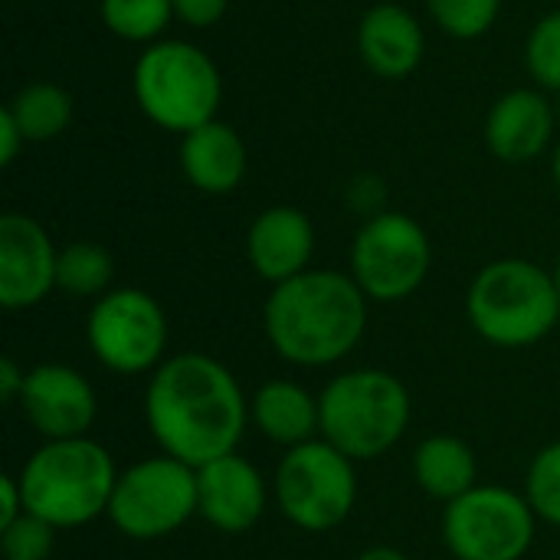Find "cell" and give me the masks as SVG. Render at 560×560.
Segmentation results:
<instances>
[{
    "label": "cell",
    "mask_w": 560,
    "mask_h": 560,
    "mask_svg": "<svg viewBox=\"0 0 560 560\" xmlns=\"http://www.w3.org/2000/svg\"><path fill=\"white\" fill-rule=\"evenodd\" d=\"M26 384V368H20L13 358H0V400L3 407H16Z\"/></svg>",
    "instance_id": "cell-30"
},
{
    "label": "cell",
    "mask_w": 560,
    "mask_h": 560,
    "mask_svg": "<svg viewBox=\"0 0 560 560\" xmlns=\"http://www.w3.org/2000/svg\"><path fill=\"white\" fill-rule=\"evenodd\" d=\"M551 279H555V289H558V295H560V256H558V262L551 266Z\"/></svg>",
    "instance_id": "cell-35"
},
{
    "label": "cell",
    "mask_w": 560,
    "mask_h": 560,
    "mask_svg": "<svg viewBox=\"0 0 560 560\" xmlns=\"http://www.w3.org/2000/svg\"><path fill=\"white\" fill-rule=\"evenodd\" d=\"M538 515L522 489L479 482L443 505L440 532L453 560H525L538 538Z\"/></svg>",
    "instance_id": "cell-9"
},
{
    "label": "cell",
    "mask_w": 560,
    "mask_h": 560,
    "mask_svg": "<svg viewBox=\"0 0 560 560\" xmlns=\"http://www.w3.org/2000/svg\"><path fill=\"white\" fill-rule=\"evenodd\" d=\"M23 144H26V138H23V131L16 128L13 115H10L7 108H0V164L10 167V164L16 161V154H20Z\"/></svg>",
    "instance_id": "cell-31"
},
{
    "label": "cell",
    "mask_w": 560,
    "mask_h": 560,
    "mask_svg": "<svg viewBox=\"0 0 560 560\" xmlns=\"http://www.w3.org/2000/svg\"><path fill=\"white\" fill-rule=\"evenodd\" d=\"M98 16L108 33L125 43H158L174 16V0H98Z\"/></svg>",
    "instance_id": "cell-23"
},
{
    "label": "cell",
    "mask_w": 560,
    "mask_h": 560,
    "mask_svg": "<svg viewBox=\"0 0 560 560\" xmlns=\"http://www.w3.org/2000/svg\"><path fill=\"white\" fill-rule=\"evenodd\" d=\"M23 512H26V505H23V492H20L16 472L13 476H3L0 479V528L10 525V522H16Z\"/></svg>",
    "instance_id": "cell-32"
},
{
    "label": "cell",
    "mask_w": 560,
    "mask_h": 560,
    "mask_svg": "<svg viewBox=\"0 0 560 560\" xmlns=\"http://www.w3.org/2000/svg\"><path fill=\"white\" fill-rule=\"evenodd\" d=\"M423 3L430 20L453 39L486 36L502 13V0H423Z\"/></svg>",
    "instance_id": "cell-25"
},
{
    "label": "cell",
    "mask_w": 560,
    "mask_h": 560,
    "mask_svg": "<svg viewBox=\"0 0 560 560\" xmlns=\"http://www.w3.org/2000/svg\"><path fill=\"white\" fill-rule=\"evenodd\" d=\"M358 56L361 62L387 82L413 75L427 56V33L413 10L404 3H374L358 23Z\"/></svg>",
    "instance_id": "cell-17"
},
{
    "label": "cell",
    "mask_w": 560,
    "mask_h": 560,
    "mask_svg": "<svg viewBox=\"0 0 560 560\" xmlns=\"http://www.w3.org/2000/svg\"><path fill=\"white\" fill-rule=\"evenodd\" d=\"M128 541H164L197 518V469L174 456H144L118 472L108 515Z\"/></svg>",
    "instance_id": "cell-8"
},
{
    "label": "cell",
    "mask_w": 560,
    "mask_h": 560,
    "mask_svg": "<svg viewBox=\"0 0 560 560\" xmlns=\"http://www.w3.org/2000/svg\"><path fill=\"white\" fill-rule=\"evenodd\" d=\"M118 472L98 440L75 436L39 443L16 469V482L30 515H39L56 532H69L108 515Z\"/></svg>",
    "instance_id": "cell-3"
},
{
    "label": "cell",
    "mask_w": 560,
    "mask_h": 560,
    "mask_svg": "<svg viewBox=\"0 0 560 560\" xmlns=\"http://www.w3.org/2000/svg\"><path fill=\"white\" fill-rule=\"evenodd\" d=\"M16 410L43 443L92 436L98 420V394L92 381L72 364L43 361L26 371Z\"/></svg>",
    "instance_id": "cell-12"
},
{
    "label": "cell",
    "mask_w": 560,
    "mask_h": 560,
    "mask_svg": "<svg viewBox=\"0 0 560 560\" xmlns=\"http://www.w3.org/2000/svg\"><path fill=\"white\" fill-rule=\"evenodd\" d=\"M522 492L541 525L560 528V440L541 446L532 456Z\"/></svg>",
    "instance_id": "cell-24"
},
{
    "label": "cell",
    "mask_w": 560,
    "mask_h": 560,
    "mask_svg": "<svg viewBox=\"0 0 560 560\" xmlns=\"http://www.w3.org/2000/svg\"><path fill=\"white\" fill-rule=\"evenodd\" d=\"M249 427L279 450H295L322 436L318 394L292 377H272L249 394Z\"/></svg>",
    "instance_id": "cell-19"
},
{
    "label": "cell",
    "mask_w": 560,
    "mask_h": 560,
    "mask_svg": "<svg viewBox=\"0 0 560 560\" xmlns=\"http://www.w3.org/2000/svg\"><path fill=\"white\" fill-rule=\"evenodd\" d=\"M115 289V256L95 240H75L59 246L56 266V292L69 299H102Z\"/></svg>",
    "instance_id": "cell-22"
},
{
    "label": "cell",
    "mask_w": 560,
    "mask_h": 560,
    "mask_svg": "<svg viewBox=\"0 0 560 560\" xmlns=\"http://www.w3.org/2000/svg\"><path fill=\"white\" fill-rule=\"evenodd\" d=\"M433 266L430 233L400 210H384L364 220L351 240V279L368 302L390 305L417 295Z\"/></svg>",
    "instance_id": "cell-11"
},
{
    "label": "cell",
    "mask_w": 560,
    "mask_h": 560,
    "mask_svg": "<svg viewBox=\"0 0 560 560\" xmlns=\"http://www.w3.org/2000/svg\"><path fill=\"white\" fill-rule=\"evenodd\" d=\"M410 476L423 495L450 505L479 486V456L463 436L433 433V436L420 440V446L413 450Z\"/></svg>",
    "instance_id": "cell-20"
},
{
    "label": "cell",
    "mask_w": 560,
    "mask_h": 560,
    "mask_svg": "<svg viewBox=\"0 0 560 560\" xmlns=\"http://www.w3.org/2000/svg\"><path fill=\"white\" fill-rule=\"evenodd\" d=\"M167 341L171 325L164 305L138 285H115L85 315L92 358L118 377L154 374L167 361Z\"/></svg>",
    "instance_id": "cell-10"
},
{
    "label": "cell",
    "mask_w": 560,
    "mask_h": 560,
    "mask_svg": "<svg viewBox=\"0 0 560 560\" xmlns=\"http://www.w3.org/2000/svg\"><path fill=\"white\" fill-rule=\"evenodd\" d=\"M131 92L151 125L187 135L217 118L223 102V75L210 52L197 43L158 39L135 59Z\"/></svg>",
    "instance_id": "cell-6"
},
{
    "label": "cell",
    "mask_w": 560,
    "mask_h": 560,
    "mask_svg": "<svg viewBox=\"0 0 560 560\" xmlns=\"http://www.w3.org/2000/svg\"><path fill=\"white\" fill-rule=\"evenodd\" d=\"M177 161H180V174L184 180L210 197H223L233 194L249 167V154H246V141L240 138V131L220 118L180 135V148H177Z\"/></svg>",
    "instance_id": "cell-18"
},
{
    "label": "cell",
    "mask_w": 560,
    "mask_h": 560,
    "mask_svg": "<svg viewBox=\"0 0 560 560\" xmlns=\"http://www.w3.org/2000/svg\"><path fill=\"white\" fill-rule=\"evenodd\" d=\"M354 560H410L400 548H394V545H371V548H364L361 555Z\"/></svg>",
    "instance_id": "cell-33"
},
{
    "label": "cell",
    "mask_w": 560,
    "mask_h": 560,
    "mask_svg": "<svg viewBox=\"0 0 560 560\" xmlns=\"http://www.w3.org/2000/svg\"><path fill=\"white\" fill-rule=\"evenodd\" d=\"M3 108L13 115L26 144L59 138L72 125V115H75L72 95L56 82H30Z\"/></svg>",
    "instance_id": "cell-21"
},
{
    "label": "cell",
    "mask_w": 560,
    "mask_h": 560,
    "mask_svg": "<svg viewBox=\"0 0 560 560\" xmlns=\"http://www.w3.org/2000/svg\"><path fill=\"white\" fill-rule=\"evenodd\" d=\"M371 302L338 269H308L269 289L262 305V331L279 361L322 371L358 351L368 335Z\"/></svg>",
    "instance_id": "cell-2"
},
{
    "label": "cell",
    "mask_w": 560,
    "mask_h": 560,
    "mask_svg": "<svg viewBox=\"0 0 560 560\" xmlns=\"http://www.w3.org/2000/svg\"><path fill=\"white\" fill-rule=\"evenodd\" d=\"M272 502V479L240 453L197 469V518L220 535L253 532Z\"/></svg>",
    "instance_id": "cell-14"
},
{
    "label": "cell",
    "mask_w": 560,
    "mask_h": 560,
    "mask_svg": "<svg viewBox=\"0 0 560 560\" xmlns=\"http://www.w3.org/2000/svg\"><path fill=\"white\" fill-rule=\"evenodd\" d=\"M230 10V0H174V16L190 30L217 26Z\"/></svg>",
    "instance_id": "cell-28"
},
{
    "label": "cell",
    "mask_w": 560,
    "mask_h": 560,
    "mask_svg": "<svg viewBox=\"0 0 560 560\" xmlns=\"http://www.w3.org/2000/svg\"><path fill=\"white\" fill-rule=\"evenodd\" d=\"M525 69L538 89L560 92V10L538 16L525 39Z\"/></svg>",
    "instance_id": "cell-26"
},
{
    "label": "cell",
    "mask_w": 560,
    "mask_h": 560,
    "mask_svg": "<svg viewBox=\"0 0 560 560\" xmlns=\"http://www.w3.org/2000/svg\"><path fill=\"white\" fill-rule=\"evenodd\" d=\"M322 440L354 463L387 456L410 430L413 397L407 384L384 368H351L318 390Z\"/></svg>",
    "instance_id": "cell-5"
},
{
    "label": "cell",
    "mask_w": 560,
    "mask_h": 560,
    "mask_svg": "<svg viewBox=\"0 0 560 560\" xmlns=\"http://www.w3.org/2000/svg\"><path fill=\"white\" fill-rule=\"evenodd\" d=\"M56 528L39 515L23 512L16 522L0 528V555L3 560H49L56 551Z\"/></svg>",
    "instance_id": "cell-27"
},
{
    "label": "cell",
    "mask_w": 560,
    "mask_h": 560,
    "mask_svg": "<svg viewBox=\"0 0 560 560\" xmlns=\"http://www.w3.org/2000/svg\"><path fill=\"white\" fill-rule=\"evenodd\" d=\"M551 174H555V184L560 190V141L555 144V154H551Z\"/></svg>",
    "instance_id": "cell-34"
},
{
    "label": "cell",
    "mask_w": 560,
    "mask_h": 560,
    "mask_svg": "<svg viewBox=\"0 0 560 560\" xmlns=\"http://www.w3.org/2000/svg\"><path fill=\"white\" fill-rule=\"evenodd\" d=\"M466 322L499 351L541 345L560 322L551 269L522 256L486 262L466 289Z\"/></svg>",
    "instance_id": "cell-4"
},
{
    "label": "cell",
    "mask_w": 560,
    "mask_h": 560,
    "mask_svg": "<svg viewBox=\"0 0 560 560\" xmlns=\"http://www.w3.org/2000/svg\"><path fill=\"white\" fill-rule=\"evenodd\" d=\"M141 410L158 453L194 469L240 453L249 430V397L243 384L223 361L203 351L167 354V361L148 374Z\"/></svg>",
    "instance_id": "cell-1"
},
{
    "label": "cell",
    "mask_w": 560,
    "mask_h": 560,
    "mask_svg": "<svg viewBox=\"0 0 560 560\" xmlns=\"http://www.w3.org/2000/svg\"><path fill=\"white\" fill-rule=\"evenodd\" d=\"M486 148L505 164H528L551 148L555 108L545 89H509L489 105L486 115Z\"/></svg>",
    "instance_id": "cell-16"
},
{
    "label": "cell",
    "mask_w": 560,
    "mask_h": 560,
    "mask_svg": "<svg viewBox=\"0 0 560 560\" xmlns=\"http://www.w3.org/2000/svg\"><path fill=\"white\" fill-rule=\"evenodd\" d=\"M315 243L312 217L299 207L276 203L253 217L246 230V262L262 282L282 285L312 269Z\"/></svg>",
    "instance_id": "cell-15"
},
{
    "label": "cell",
    "mask_w": 560,
    "mask_h": 560,
    "mask_svg": "<svg viewBox=\"0 0 560 560\" xmlns=\"http://www.w3.org/2000/svg\"><path fill=\"white\" fill-rule=\"evenodd\" d=\"M384 194H387V190H384L381 177H374V174H361V177H354V184L348 187V200H351V207H354L364 220L384 213Z\"/></svg>",
    "instance_id": "cell-29"
},
{
    "label": "cell",
    "mask_w": 560,
    "mask_h": 560,
    "mask_svg": "<svg viewBox=\"0 0 560 560\" xmlns=\"http://www.w3.org/2000/svg\"><path fill=\"white\" fill-rule=\"evenodd\" d=\"M358 463L322 436L295 450H282L272 472V505L305 535H328L341 528L358 509Z\"/></svg>",
    "instance_id": "cell-7"
},
{
    "label": "cell",
    "mask_w": 560,
    "mask_h": 560,
    "mask_svg": "<svg viewBox=\"0 0 560 560\" xmlns=\"http://www.w3.org/2000/svg\"><path fill=\"white\" fill-rule=\"evenodd\" d=\"M59 246L46 226L20 210L0 217V305L30 312L56 292Z\"/></svg>",
    "instance_id": "cell-13"
}]
</instances>
